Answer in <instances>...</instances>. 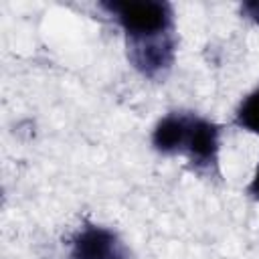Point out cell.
<instances>
[{"instance_id": "cell-3", "label": "cell", "mask_w": 259, "mask_h": 259, "mask_svg": "<svg viewBox=\"0 0 259 259\" xmlns=\"http://www.w3.org/2000/svg\"><path fill=\"white\" fill-rule=\"evenodd\" d=\"M71 259H130L119 237L99 225H85L71 239Z\"/></svg>"}, {"instance_id": "cell-8", "label": "cell", "mask_w": 259, "mask_h": 259, "mask_svg": "<svg viewBox=\"0 0 259 259\" xmlns=\"http://www.w3.org/2000/svg\"><path fill=\"white\" fill-rule=\"evenodd\" d=\"M247 192H249L255 200H259V164H257V168H255V172H253V178H251V182H249Z\"/></svg>"}, {"instance_id": "cell-4", "label": "cell", "mask_w": 259, "mask_h": 259, "mask_svg": "<svg viewBox=\"0 0 259 259\" xmlns=\"http://www.w3.org/2000/svg\"><path fill=\"white\" fill-rule=\"evenodd\" d=\"M219 136H221V130L217 123H212L210 119L192 115L184 154L190 158V162L196 168H210L217 164Z\"/></svg>"}, {"instance_id": "cell-6", "label": "cell", "mask_w": 259, "mask_h": 259, "mask_svg": "<svg viewBox=\"0 0 259 259\" xmlns=\"http://www.w3.org/2000/svg\"><path fill=\"white\" fill-rule=\"evenodd\" d=\"M235 123L241 130H247L255 136H259V85L243 97L235 111Z\"/></svg>"}, {"instance_id": "cell-2", "label": "cell", "mask_w": 259, "mask_h": 259, "mask_svg": "<svg viewBox=\"0 0 259 259\" xmlns=\"http://www.w3.org/2000/svg\"><path fill=\"white\" fill-rule=\"evenodd\" d=\"M176 55V42L172 32L146 36V38H127V59L144 77H160L166 73Z\"/></svg>"}, {"instance_id": "cell-5", "label": "cell", "mask_w": 259, "mask_h": 259, "mask_svg": "<svg viewBox=\"0 0 259 259\" xmlns=\"http://www.w3.org/2000/svg\"><path fill=\"white\" fill-rule=\"evenodd\" d=\"M190 119L192 115H184V113H168L164 115L154 132H152V146L160 152V154H184L186 148V140H188V130H190Z\"/></svg>"}, {"instance_id": "cell-1", "label": "cell", "mask_w": 259, "mask_h": 259, "mask_svg": "<svg viewBox=\"0 0 259 259\" xmlns=\"http://www.w3.org/2000/svg\"><path fill=\"white\" fill-rule=\"evenodd\" d=\"M113 20L127 38L158 36L172 30L174 12L168 2L160 0H132V2H103Z\"/></svg>"}, {"instance_id": "cell-7", "label": "cell", "mask_w": 259, "mask_h": 259, "mask_svg": "<svg viewBox=\"0 0 259 259\" xmlns=\"http://www.w3.org/2000/svg\"><path fill=\"white\" fill-rule=\"evenodd\" d=\"M241 10H243V14L247 18H251L253 22L259 24V2H247V4L241 6Z\"/></svg>"}]
</instances>
